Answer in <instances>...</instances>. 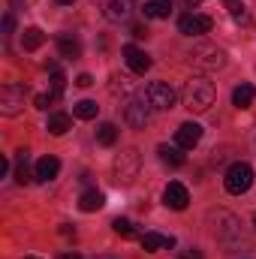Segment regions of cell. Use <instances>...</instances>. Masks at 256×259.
I'll use <instances>...</instances> for the list:
<instances>
[{
	"label": "cell",
	"mask_w": 256,
	"mask_h": 259,
	"mask_svg": "<svg viewBox=\"0 0 256 259\" xmlns=\"http://www.w3.org/2000/svg\"><path fill=\"white\" fill-rule=\"evenodd\" d=\"M253 100H256V84H250V81H241L232 91V106L235 109H247V106H253Z\"/></svg>",
	"instance_id": "2e32d148"
},
{
	"label": "cell",
	"mask_w": 256,
	"mask_h": 259,
	"mask_svg": "<svg viewBox=\"0 0 256 259\" xmlns=\"http://www.w3.org/2000/svg\"><path fill=\"white\" fill-rule=\"evenodd\" d=\"M27 259H39V256H27Z\"/></svg>",
	"instance_id": "74e56055"
},
{
	"label": "cell",
	"mask_w": 256,
	"mask_h": 259,
	"mask_svg": "<svg viewBox=\"0 0 256 259\" xmlns=\"http://www.w3.org/2000/svg\"><path fill=\"white\" fill-rule=\"evenodd\" d=\"M223 187H226L229 196H244L253 187V166L244 163V160L232 163V166L226 169V175H223Z\"/></svg>",
	"instance_id": "3957f363"
},
{
	"label": "cell",
	"mask_w": 256,
	"mask_h": 259,
	"mask_svg": "<svg viewBox=\"0 0 256 259\" xmlns=\"http://www.w3.org/2000/svg\"><path fill=\"white\" fill-rule=\"evenodd\" d=\"M190 64L202 72H214V69H223L226 66V52L214 42H196L190 52Z\"/></svg>",
	"instance_id": "7a4b0ae2"
},
{
	"label": "cell",
	"mask_w": 256,
	"mask_h": 259,
	"mask_svg": "<svg viewBox=\"0 0 256 259\" xmlns=\"http://www.w3.org/2000/svg\"><path fill=\"white\" fill-rule=\"evenodd\" d=\"M97 142H100L103 148H112V145L118 142V127H115V124H100V127H97Z\"/></svg>",
	"instance_id": "d4e9b609"
},
{
	"label": "cell",
	"mask_w": 256,
	"mask_h": 259,
	"mask_svg": "<svg viewBox=\"0 0 256 259\" xmlns=\"http://www.w3.org/2000/svg\"><path fill=\"white\" fill-rule=\"evenodd\" d=\"M97 112H100V106H97L94 100H81V103H75V106H72V115H75V118H81V121L97 118Z\"/></svg>",
	"instance_id": "cb8c5ba5"
},
{
	"label": "cell",
	"mask_w": 256,
	"mask_h": 259,
	"mask_svg": "<svg viewBox=\"0 0 256 259\" xmlns=\"http://www.w3.org/2000/svg\"><path fill=\"white\" fill-rule=\"evenodd\" d=\"M163 202H166V208H172V211H184V208L190 205V190H187L181 181H169L166 190H163Z\"/></svg>",
	"instance_id": "9c48e42d"
},
{
	"label": "cell",
	"mask_w": 256,
	"mask_h": 259,
	"mask_svg": "<svg viewBox=\"0 0 256 259\" xmlns=\"http://www.w3.org/2000/svg\"><path fill=\"white\" fill-rule=\"evenodd\" d=\"M106 205V196L100 193V190H84V193L78 196V208L84 211V214H94V211H100Z\"/></svg>",
	"instance_id": "d6986e66"
},
{
	"label": "cell",
	"mask_w": 256,
	"mask_h": 259,
	"mask_svg": "<svg viewBox=\"0 0 256 259\" xmlns=\"http://www.w3.org/2000/svg\"><path fill=\"white\" fill-rule=\"evenodd\" d=\"M75 84H78V88H91V84H94V75H88V72H81V75L75 78Z\"/></svg>",
	"instance_id": "f1b7e54d"
},
{
	"label": "cell",
	"mask_w": 256,
	"mask_h": 259,
	"mask_svg": "<svg viewBox=\"0 0 256 259\" xmlns=\"http://www.w3.org/2000/svg\"><path fill=\"white\" fill-rule=\"evenodd\" d=\"M166 247H175L172 235H160V232H145L142 235V250L145 253H157V250H166Z\"/></svg>",
	"instance_id": "5bb4252c"
},
{
	"label": "cell",
	"mask_w": 256,
	"mask_h": 259,
	"mask_svg": "<svg viewBox=\"0 0 256 259\" xmlns=\"http://www.w3.org/2000/svg\"><path fill=\"white\" fill-rule=\"evenodd\" d=\"M55 3H58V6H72L75 0H55Z\"/></svg>",
	"instance_id": "836d02e7"
},
{
	"label": "cell",
	"mask_w": 256,
	"mask_h": 259,
	"mask_svg": "<svg viewBox=\"0 0 256 259\" xmlns=\"http://www.w3.org/2000/svg\"><path fill=\"white\" fill-rule=\"evenodd\" d=\"M199 139H202V127L196 124V121H184L181 127L175 130V145L178 148H184V151H190L199 145Z\"/></svg>",
	"instance_id": "30bf717a"
},
{
	"label": "cell",
	"mask_w": 256,
	"mask_h": 259,
	"mask_svg": "<svg viewBox=\"0 0 256 259\" xmlns=\"http://www.w3.org/2000/svg\"><path fill=\"white\" fill-rule=\"evenodd\" d=\"M130 33H133L136 39H142V36H148V30H145V24H133V27H130Z\"/></svg>",
	"instance_id": "f546056e"
},
{
	"label": "cell",
	"mask_w": 256,
	"mask_h": 259,
	"mask_svg": "<svg viewBox=\"0 0 256 259\" xmlns=\"http://www.w3.org/2000/svg\"><path fill=\"white\" fill-rule=\"evenodd\" d=\"M42 42H46V33H42L39 27H27V30L21 33V46H24V52H36Z\"/></svg>",
	"instance_id": "603a6c76"
},
{
	"label": "cell",
	"mask_w": 256,
	"mask_h": 259,
	"mask_svg": "<svg viewBox=\"0 0 256 259\" xmlns=\"http://www.w3.org/2000/svg\"><path fill=\"white\" fill-rule=\"evenodd\" d=\"M124 61H127V66H130V72H136V75H145L148 69H151V58L139 49V46H124Z\"/></svg>",
	"instance_id": "8fae6325"
},
{
	"label": "cell",
	"mask_w": 256,
	"mask_h": 259,
	"mask_svg": "<svg viewBox=\"0 0 256 259\" xmlns=\"http://www.w3.org/2000/svg\"><path fill=\"white\" fill-rule=\"evenodd\" d=\"M253 226H256V211H253Z\"/></svg>",
	"instance_id": "8d00e7d4"
},
{
	"label": "cell",
	"mask_w": 256,
	"mask_h": 259,
	"mask_svg": "<svg viewBox=\"0 0 256 259\" xmlns=\"http://www.w3.org/2000/svg\"><path fill=\"white\" fill-rule=\"evenodd\" d=\"M133 6H136V0H109L106 3V18L109 21H127L133 15Z\"/></svg>",
	"instance_id": "9a60e30c"
},
{
	"label": "cell",
	"mask_w": 256,
	"mask_h": 259,
	"mask_svg": "<svg viewBox=\"0 0 256 259\" xmlns=\"http://www.w3.org/2000/svg\"><path fill=\"white\" fill-rule=\"evenodd\" d=\"M124 121L133 130H145L151 121V106H145V100H130L124 106Z\"/></svg>",
	"instance_id": "ba28073f"
},
{
	"label": "cell",
	"mask_w": 256,
	"mask_h": 259,
	"mask_svg": "<svg viewBox=\"0 0 256 259\" xmlns=\"http://www.w3.org/2000/svg\"><path fill=\"white\" fill-rule=\"evenodd\" d=\"M199 3H202V0H184V6H190V9L193 6H199Z\"/></svg>",
	"instance_id": "e575fe53"
},
{
	"label": "cell",
	"mask_w": 256,
	"mask_h": 259,
	"mask_svg": "<svg viewBox=\"0 0 256 259\" xmlns=\"http://www.w3.org/2000/svg\"><path fill=\"white\" fill-rule=\"evenodd\" d=\"M97 259H118V256H112V253H103V256H97Z\"/></svg>",
	"instance_id": "d590c367"
},
{
	"label": "cell",
	"mask_w": 256,
	"mask_h": 259,
	"mask_svg": "<svg viewBox=\"0 0 256 259\" xmlns=\"http://www.w3.org/2000/svg\"><path fill=\"white\" fill-rule=\"evenodd\" d=\"M0 175H9V160H0Z\"/></svg>",
	"instance_id": "1f68e13d"
},
{
	"label": "cell",
	"mask_w": 256,
	"mask_h": 259,
	"mask_svg": "<svg viewBox=\"0 0 256 259\" xmlns=\"http://www.w3.org/2000/svg\"><path fill=\"white\" fill-rule=\"evenodd\" d=\"M12 30H15V18H12V12H6L3 15V36H9Z\"/></svg>",
	"instance_id": "83f0119b"
},
{
	"label": "cell",
	"mask_w": 256,
	"mask_h": 259,
	"mask_svg": "<svg viewBox=\"0 0 256 259\" xmlns=\"http://www.w3.org/2000/svg\"><path fill=\"white\" fill-rule=\"evenodd\" d=\"M157 154H160V160H163L166 166H175V169L184 166V160H187V157H184V148H178V145H160Z\"/></svg>",
	"instance_id": "ac0fdd59"
},
{
	"label": "cell",
	"mask_w": 256,
	"mask_h": 259,
	"mask_svg": "<svg viewBox=\"0 0 256 259\" xmlns=\"http://www.w3.org/2000/svg\"><path fill=\"white\" fill-rule=\"evenodd\" d=\"M214 100H217V91H214V84L208 81V78H202V75H193L184 81V91H181V103L196 112V115H202V112H208L211 106H214Z\"/></svg>",
	"instance_id": "6da1fadb"
},
{
	"label": "cell",
	"mask_w": 256,
	"mask_h": 259,
	"mask_svg": "<svg viewBox=\"0 0 256 259\" xmlns=\"http://www.w3.org/2000/svg\"><path fill=\"white\" fill-rule=\"evenodd\" d=\"M61 259H81L75 250H66V253H61Z\"/></svg>",
	"instance_id": "d6a6232c"
},
{
	"label": "cell",
	"mask_w": 256,
	"mask_h": 259,
	"mask_svg": "<svg viewBox=\"0 0 256 259\" xmlns=\"http://www.w3.org/2000/svg\"><path fill=\"white\" fill-rule=\"evenodd\" d=\"M145 15L148 18H169L172 15V0H145Z\"/></svg>",
	"instance_id": "7402d4cb"
},
{
	"label": "cell",
	"mask_w": 256,
	"mask_h": 259,
	"mask_svg": "<svg viewBox=\"0 0 256 259\" xmlns=\"http://www.w3.org/2000/svg\"><path fill=\"white\" fill-rule=\"evenodd\" d=\"M15 181L21 187L30 184V181H36V175L30 172V154H27V148H18L15 151Z\"/></svg>",
	"instance_id": "7c38bea8"
},
{
	"label": "cell",
	"mask_w": 256,
	"mask_h": 259,
	"mask_svg": "<svg viewBox=\"0 0 256 259\" xmlns=\"http://www.w3.org/2000/svg\"><path fill=\"white\" fill-rule=\"evenodd\" d=\"M181 259H202V253L193 247V250H184V253H181Z\"/></svg>",
	"instance_id": "4dcf8cb0"
},
{
	"label": "cell",
	"mask_w": 256,
	"mask_h": 259,
	"mask_svg": "<svg viewBox=\"0 0 256 259\" xmlns=\"http://www.w3.org/2000/svg\"><path fill=\"white\" fill-rule=\"evenodd\" d=\"M58 52H61V58H72V61H75V58L81 55V42H78L72 33H61V36H58Z\"/></svg>",
	"instance_id": "ffe728a7"
},
{
	"label": "cell",
	"mask_w": 256,
	"mask_h": 259,
	"mask_svg": "<svg viewBox=\"0 0 256 259\" xmlns=\"http://www.w3.org/2000/svg\"><path fill=\"white\" fill-rule=\"evenodd\" d=\"M46 130H49L52 136H64V133H69V130H72V118H69V115H64V112H55V115H49V124H46Z\"/></svg>",
	"instance_id": "44dd1931"
},
{
	"label": "cell",
	"mask_w": 256,
	"mask_h": 259,
	"mask_svg": "<svg viewBox=\"0 0 256 259\" xmlns=\"http://www.w3.org/2000/svg\"><path fill=\"white\" fill-rule=\"evenodd\" d=\"M211 27H214V21H211L208 15H199V12H187V15L178 18V30H181L184 36H202V33H211Z\"/></svg>",
	"instance_id": "52a82bcc"
},
{
	"label": "cell",
	"mask_w": 256,
	"mask_h": 259,
	"mask_svg": "<svg viewBox=\"0 0 256 259\" xmlns=\"http://www.w3.org/2000/svg\"><path fill=\"white\" fill-rule=\"evenodd\" d=\"M139 169H142V154L136 151V148H127V151H121L118 157H115V163H112V172H115V181L118 184H133L136 178H139Z\"/></svg>",
	"instance_id": "277c9868"
},
{
	"label": "cell",
	"mask_w": 256,
	"mask_h": 259,
	"mask_svg": "<svg viewBox=\"0 0 256 259\" xmlns=\"http://www.w3.org/2000/svg\"><path fill=\"white\" fill-rule=\"evenodd\" d=\"M58 172H61V160H58V157H42V160L33 166V175H36V181H39V184L55 181V178H58Z\"/></svg>",
	"instance_id": "4fadbf2b"
},
{
	"label": "cell",
	"mask_w": 256,
	"mask_h": 259,
	"mask_svg": "<svg viewBox=\"0 0 256 259\" xmlns=\"http://www.w3.org/2000/svg\"><path fill=\"white\" fill-rule=\"evenodd\" d=\"M112 229H115L121 238H133V235H136V229H133V223H130L127 217H115V220H112Z\"/></svg>",
	"instance_id": "484cf974"
},
{
	"label": "cell",
	"mask_w": 256,
	"mask_h": 259,
	"mask_svg": "<svg viewBox=\"0 0 256 259\" xmlns=\"http://www.w3.org/2000/svg\"><path fill=\"white\" fill-rule=\"evenodd\" d=\"M33 103H36V109H42V112H46V109L55 103V97H52V94H36V100H33Z\"/></svg>",
	"instance_id": "4316f807"
},
{
	"label": "cell",
	"mask_w": 256,
	"mask_h": 259,
	"mask_svg": "<svg viewBox=\"0 0 256 259\" xmlns=\"http://www.w3.org/2000/svg\"><path fill=\"white\" fill-rule=\"evenodd\" d=\"M223 6L229 9V15H232L235 24H241V27H250V24H253V15H250V9H247L241 0H223Z\"/></svg>",
	"instance_id": "e0dca14e"
},
{
	"label": "cell",
	"mask_w": 256,
	"mask_h": 259,
	"mask_svg": "<svg viewBox=\"0 0 256 259\" xmlns=\"http://www.w3.org/2000/svg\"><path fill=\"white\" fill-rule=\"evenodd\" d=\"M24 94H27V88H24L21 81H6V84L0 88V115H3V118L21 115V109H24Z\"/></svg>",
	"instance_id": "8992f818"
},
{
	"label": "cell",
	"mask_w": 256,
	"mask_h": 259,
	"mask_svg": "<svg viewBox=\"0 0 256 259\" xmlns=\"http://www.w3.org/2000/svg\"><path fill=\"white\" fill-rule=\"evenodd\" d=\"M145 103H148L154 112H172L175 103H178V94H175V88L166 84V81H151V84L145 88Z\"/></svg>",
	"instance_id": "5b68a950"
}]
</instances>
